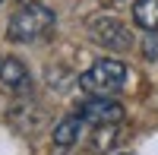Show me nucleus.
Returning <instances> with one entry per match:
<instances>
[{"instance_id": "nucleus-1", "label": "nucleus", "mask_w": 158, "mask_h": 155, "mask_svg": "<svg viewBox=\"0 0 158 155\" xmlns=\"http://www.w3.org/2000/svg\"><path fill=\"white\" fill-rule=\"evenodd\" d=\"M54 22H57L54 10H48L44 3H22V6L10 16L6 35H10V41L29 44V41H38V38H44L51 29H54Z\"/></svg>"}, {"instance_id": "nucleus-2", "label": "nucleus", "mask_w": 158, "mask_h": 155, "mask_svg": "<svg viewBox=\"0 0 158 155\" xmlns=\"http://www.w3.org/2000/svg\"><path fill=\"white\" fill-rule=\"evenodd\" d=\"M123 86H127V63L117 57H101L85 73H79V89L89 95H117Z\"/></svg>"}, {"instance_id": "nucleus-3", "label": "nucleus", "mask_w": 158, "mask_h": 155, "mask_svg": "<svg viewBox=\"0 0 158 155\" xmlns=\"http://www.w3.org/2000/svg\"><path fill=\"white\" fill-rule=\"evenodd\" d=\"M89 35H92L95 44L114 51V54H127V51H133V44H136L130 25L120 22L117 16H95L89 22Z\"/></svg>"}, {"instance_id": "nucleus-4", "label": "nucleus", "mask_w": 158, "mask_h": 155, "mask_svg": "<svg viewBox=\"0 0 158 155\" xmlns=\"http://www.w3.org/2000/svg\"><path fill=\"white\" fill-rule=\"evenodd\" d=\"M79 117H82V124H92V127H108V124H120L123 120V105L120 101H114L111 95H95L79 105Z\"/></svg>"}, {"instance_id": "nucleus-5", "label": "nucleus", "mask_w": 158, "mask_h": 155, "mask_svg": "<svg viewBox=\"0 0 158 155\" xmlns=\"http://www.w3.org/2000/svg\"><path fill=\"white\" fill-rule=\"evenodd\" d=\"M0 82L13 92H19V89L29 86V67L19 57H3L0 60Z\"/></svg>"}, {"instance_id": "nucleus-6", "label": "nucleus", "mask_w": 158, "mask_h": 155, "mask_svg": "<svg viewBox=\"0 0 158 155\" xmlns=\"http://www.w3.org/2000/svg\"><path fill=\"white\" fill-rule=\"evenodd\" d=\"M133 22L142 32H158V0H136L133 3Z\"/></svg>"}, {"instance_id": "nucleus-7", "label": "nucleus", "mask_w": 158, "mask_h": 155, "mask_svg": "<svg viewBox=\"0 0 158 155\" xmlns=\"http://www.w3.org/2000/svg\"><path fill=\"white\" fill-rule=\"evenodd\" d=\"M79 127H82V117H79V114H67V117L54 127V143H57L60 149L73 146L76 139H79Z\"/></svg>"}, {"instance_id": "nucleus-8", "label": "nucleus", "mask_w": 158, "mask_h": 155, "mask_svg": "<svg viewBox=\"0 0 158 155\" xmlns=\"http://www.w3.org/2000/svg\"><path fill=\"white\" fill-rule=\"evenodd\" d=\"M114 136H117V124H108V127H95V139H92V146H95L98 152H104V149H111Z\"/></svg>"}, {"instance_id": "nucleus-9", "label": "nucleus", "mask_w": 158, "mask_h": 155, "mask_svg": "<svg viewBox=\"0 0 158 155\" xmlns=\"http://www.w3.org/2000/svg\"><path fill=\"white\" fill-rule=\"evenodd\" d=\"M142 57L158 60V35L155 32H146V38H142Z\"/></svg>"}]
</instances>
